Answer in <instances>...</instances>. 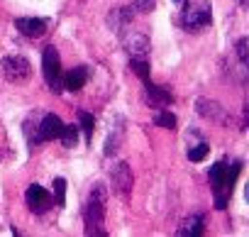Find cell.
Returning a JSON list of instances; mask_svg holds the SVG:
<instances>
[{
	"mask_svg": "<svg viewBox=\"0 0 249 237\" xmlns=\"http://www.w3.org/2000/svg\"><path fill=\"white\" fill-rule=\"evenodd\" d=\"M242 159H230V157H222L220 162H215L210 169H208V181H210V188H213V198H215V208L217 210H225L230 198H232V191H234V183L242 174Z\"/></svg>",
	"mask_w": 249,
	"mask_h": 237,
	"instance_id": "obj_1",
	"label": "cell"
},
{
	"mask_svg": "<svg viewBox=\"0 0 249 237\" xmlns=\"http://www.w3.org/2000/svg\"><path fill=\"white\" fill-rule=\"evenodd\" d=\"M105 201H107V188L103 183H95L88 193V201L83 205V222H86V235L93 237H105Z\"/></svg>",
	"mask_w": 249,
	"mask_h": 237,
	"instance_id": "obj_2",
	"label": "cell"
},
{
	"mask_svg": "<svg viewBox=\"0 0 249 237\" xmlns=\"http://www.w3.org/2000/svg\"><path fill=\"white\" fill-rule=\"evenodd\" d=\"M213 25V8L205 0H191L181 10V27L186 32H198Z\"/></svg>",
	"mask_w": 249,
	"mask_h": 237,
	"instance_id": "obj_3",
	"label": "cell"
},
{
	"mask_svg": "<svg viewBox=\"0 0 249 237\" xmlns=\"http://www.w3.org/2000/svg\"><path fill=\"white\" fill-rule=\"evenodd\" d=\"M42 73H44V81H47V88L52 93H64V86H61V56L56 52V47H44L42 49Z\"/></svg>",
	"mask_w": 249,
	"mask_h": 237,
	"instance_id": "obj_4",
	"label": "cell"
},
{
	"mask_svg": "<svg viewBox=\"0 0 249 237\" xmlns=\"http://www.w3.org/2000/svg\"><path fill=\"white\" fill-rule=\"evenodd\" d=\"M64 130V123H61V117L54 115V112H42L37 115V125H35V137L30 142V149L39 147L42 142H52V140H59Z\"/></svg>",
	"mask_w": 249,
	"mask_h": 237,
	"instance_id": "obj_5",
	"label": "cell"
},
{
	"mask_svg": "<svg viewBox=\"0 0 249 237\" xmlns=\"http://www.w3.org/2000/svg\"><path fill=\"white\" fill-rule=\"evenodd\" d=\"M0 69H3V76H5L8 83H25L32 76V64L20 54L5 56L3 61H0Z\"/></svg>",
	"mask_w": 249,
	"mask_h": 237,
	"instance_id": "obj_6",
	"label": "cell"
},
{
	"mask_svg": "<svg viewBox=\"0 0 249 237\" xmlns=\"http://www.w3.org/2000/svg\"><path fill=\"white\" fill-rule=\"evenodd\" d=\"M117 35H120V42H122L124 52H127L130 56H144L147 59V54H149V37L144 32H140V30H135L130 25H124Z\"/></svg>",
	"mask_w": 249,
	"mask_h": 237,
	"instance_id": "obj_7",
	"label": "cell"
},
{
	"mask_svg": "<svg viewBox=\"0 0 249 237\" xmlns=\"http://www.w3.org/2000/svg\"><path fill=\"white\" fill-rule=\"evenodd\" d=\"M110 183H112V193H117L120 198L127 201L130 193H132V186H135V179H132V169L127 162H117L110 171Z\"/></svg>",
	"mask_w": 249,
	"mask_h": 237,
	"instance_id": "obj_8",
	"label": "cell"
},
{
	"mask_svg": "<svg viewBox=\"0 0 249 237\" xmlns=\"http://www.w3.org/2000/svg\"><path fill=\"white\" fill-rule=\"evenodd\" d=\"M25 203H27L30 213H35V215H44L47 210L54 208V196H52L44 186H39V183H30V188L25 191Z\"/></svg>",
	"mask_w": 249,
	"mask_h": 237,
	"instance_id": "obj_9",
	"label": "cell"
},
{
	"mask_svg": "<svg viewBox=\"0 0 249 237\" xmlns=\"http://www.w3.org/2000/svg\"><path fill=\"white\" fill-rule=\"evenodd\" d=\"M144 100H147V105H152V108H169V105H174V93L166 88V86H157V83H152V81H144Z\"/></svg>",
	"mask_w": 249,
	"mask_h": 237,
	"instance_id": "obj_10",
	"label": "cell"
},
{
	"mask_svg": "<svg viewBox=\"0 0 249 237\" xmlns=\"http://www.w3.org/2000/svg\"><path fill=\"white\" fill-rule=\"evenodd\" d=\"M15 30L27 39H39V37L47 35V20H42V18H18Z\"/></svg>",
	"mask_w": 249,
	"mask_h": 237,
	"instance_id": "obj_11",
	"label": "cell"
},
{
	"mask_svg": "<svg viewBox=\"0 0 249 237\" xmlns=\"http://www.w3.org/2000/svg\"><path fill=\"white\" fill-rule=\"evenodd\" d=\"M196 110H198L200 117H205V120H210V123H225L227 120V110L217 100H210V98H198Z\"/></svg>",
	"mask_w": 249,
	"mask_h": 237,
	"instance_id": "obj_12",
	"label": "cell"
},
{
	"mask_svg": "<svg viewBox=\"0 0 249 237\" xmlns=\"http://www.w3.org/2000/svg\"><path fill=\"white\" fill-rule=\"evenodd\" d=\"M86 81H88V66H76L66 76H61V86L71 93H78L86 86Z\"/></svg>",
	"mask_w": 249,
	"mask_h": 237,
	"instance_id": "obj_13",
	"label": "cell"
},
{
	"mask_svg": "<svg viewBox=\"0 0 249 237\" xmlns=\"http://www.w3.org/2000/svg\"><path fill=\"white\" fill-rule=\"evenodd\" d=\"M203 225H205V215H203V213L188 215V218L178 225L176 235H178V237H200V235H203Z\"/></svg>",
	"mask_w": 249,
	"mask_h": 237,
	"instance_id": "obj_14",
	"label": "cell"
},
{
	"mask_svg": "<svg viewBox=\"0 0 249 237\" xmlns=\"http://www.w3.org/2000/svg\"><path fill=\"white\" fill-rule=\"evenodd\" d=\"M132 20H135L132 8H117V10H112L110 18H107V22H110V27H112L115 32H120L124 25H132Z\"/></svg>",
	"mask_w": 249,
	"mask_h": 237,
	"instance_id": "obj_15",
	"label": "cell"
},
{
	"mask_svg": "<svg viewBox=\"0 0 249 237\" xmlns=\"http://www.w3.org/2000/svg\"><path fill=\"white\" fill-rule=\"evenodd\" d=\"M78 130L86 135V142H93V132H95V117L88 110H78Z\"/></svg>",
	"mask_w": 249,
	"mask_h": 237,
	"instance_id": "obj_16",
	"label": "cell"
},
{
	"mask_svg": "<svg viewBox=\"0 0 249 237\" xmlns=\"http://www.w3.org/2000/svg\"><path fill=\"white\" fill-rule=\"evenodd\" d=\"M122 135H124V128H115V130L107 135V140H105V149H103V154H105V157H112V154H117V149H120V142H122Z\"/></svg>",
	"mask_w": 249,
	"mask_h": 237,
	"instance_id": "obj_17",
	"label": "cell"
},
{
	"mask_svg": "<svg viewBox=\"0 0 249 237\" xmlns=\"http://www.w3.org/2000/svg\"><path fill=\"white\" fill-rule=\"evenodd\" d=\"M154 123H157L159 128H164V130H176V125H178L176 115H174L171 110H166V108H159V110H157Z\"/></svg>",
	"mask_w": 249,
	"mask_h": 237,
	"instance_id": "obj_18",
	"label": "cell"
},
{
	"mask_svg": "<svg viewBox=\"0 0 249 237\" xmlns=\"http://www.w3.org/2000/svg\"><path fill=\"white\" fill-rule=\"evenodd\" d=\"M78 135H81L78 125H64V130H61L59 140H61V145H64L66 149H73V147H76V142H78Z\"/></svg>",
	"mask_w": 249,
	"mask_h": 237,
	"instance_id": "obj_19",
	"label": "cell"
},
{
	"mask_svg": "<svg viewBox=\"0 0 249 237\" xmlns=\"http://www.w3.org/2000/svg\"><path fill=\"white\" fill-rule=\"evenodd\" d=\"M208 152H210V145H208L205 140H200V137H198V142H196V145H191L186 154H188V159H191V162H203V159L208 157Z\"/></svg>",
	"mask_w": 249,
	"mask_h": 237,
	"instance_id": "obj_20",
	"label": "cell"
},
{
	"mask_svg": "<svg viewBox=\"0 0 249 237\" xmlns=\"http://www.w3.org/2000/svg\"><path fill=\"white\" fill-rule=\"evenodd\" d=\"M52 186H54V205L56 208H64L66 205V179L64 176H56L52 181Z\"/></svg>",
	"mask_w": 249,
	"mask_h": 237,
	"instance_id": "obj_21",
	"label": "cell"
},
{
	"mask_svg": "<svg viewBox=\"0 0 249 237\" xmlns=\"http://www.w3.org/2000/svg\"><path fill=\"white\" fill-rule=\"evenodd\" d=\"M130 69L142 78V83H144V81H149V64H147V59H144V56H132V59H130Z\"/></svg>",
	"mask_w": 249,
	"mask_h": 237,
	"instance_id": "obj_22",
	"label": "cell"
},
{
	"mask_svg": "<svg viewBox=\"0 0 249 237\" xmlns=\"http://www.w3.org/2000/svg\"><path fill=\"white\" fill-rule=\"evenodd\" d=\"M249 39L247 37H242L239 42H237V47H234V52H237V59H239V66L242 69H247L249 66Z\"/></svg>",
	"mask_w": 249,
	"mask_h": 237,
	"instance_id": "obj_23",
	"label": "cell"
},
{
	"mask_svg": "<svg viewBox=\"0 0 249 237\" xmlns=\"http://www.w3.org/2000/svg\"><path fill=\"white\" fill-rule=\"evenodd\" d=\"M154 5H157V0H132V13H140V15H147V13H152L154 10Z\"/></svg>",
	"mask_w": 249,
	"mask_h": 237,
	"instance_id": "obj_24",
	"label": "cell"
},
{
	"mask_svg": "<svg viewBox=\"0 0 249 237\" xmlns=\"http://www.w3.org/2000/svg\"><path fill=\"white\" fill-rule=\"evenodd\" d=\"M174 3H183V0H174Z\"/></svg>",
	"mask_w": 249,
	"mask_h": 237,
	"instance_id": "obj_25",
	"label": "cell"
}]
</instances>
